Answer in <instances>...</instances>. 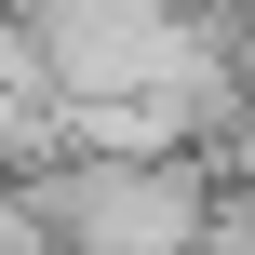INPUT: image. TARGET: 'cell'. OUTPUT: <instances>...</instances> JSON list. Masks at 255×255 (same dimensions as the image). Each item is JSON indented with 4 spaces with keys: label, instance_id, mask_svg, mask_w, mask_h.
<instances>
[{
    "label": "cell",
    "instance_id": "cell-1",
    "mask_svg": "<svg viewBox=\"0 0 255 255\" xmlns=\"http://www.w3.org/2000/svg\"><path fill=\"white\" fill-rule=\"evenodd\" d=\"M40 255H202L215 242V175L202 148H67L27 175Z\"/></svg>",
    "mask_w": 255,
    "mask_h": 255
},
{
    "label": "cell",
    "instance_id": "cell-2",
    "mask_svg": "<svg viewBox=\"0 0 255 255\" xmlns=\"http://www.w3.org/2000/svg\"><path fill=\"white\" fill-rule=\"evenodd\" d=\"M202 175H215V202H255V108L215 134V148H202Z\"/></svg>",
    "mask_w": 255,
    "mask_h": 255
}]
</instances>
